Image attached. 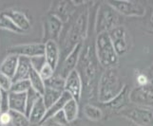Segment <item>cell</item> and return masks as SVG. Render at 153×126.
<instances>
[{"mask_svg":"<svg viewBox=\"0 0 153 126\" xmlns=\"http://www.w3.org/2000/svg\"><path fill=\"white\" fill-rule=\"evenodd\" d=\"M42 96L38 92H36L33 90V88H30V90L27 92V99H26V116L29 117L30 112L33 106L34 105V103L37 102V99H40Z\"/></svg>","mask_w":153,"mask_h":126,"instance_id":"obj_30","label":"cell"},{"mask_svg":"<svg viewBox=\"0 0 153 126\" xmlns=\"http://www.w3.org/2000/svg\"><path fill=\"white\" fill-rule=\"evenodd\" d=\"M119 114L137 126H153V110L133 106L123 109Z\"/></svg>","mask_w":153,"mask_h":126,"instance_id":"obj_6","label":"cell"},{"mask_svg":"<svg viewBox=\"0 0 153 126\" xmlns=\"http://www.w3.org/2000/svg\"><path fill=\"white\" fill-rule=\"evenodd\" d=\"M12 85H13L12 79L6 75L2 74V73H0V89H1L2 91L10 92Z\"/></svg>","mask_w":153,"mask_h":126,"instance_id":"obj_32","label":"cell"},{"mask_svg":"<svg viewBox=\"0 0 153 126\" xmlns=\"http://www.w3.org/2000/svg\"><path fill=\"white\" fill-rule=\"evenodd\" d=\"M4 13L12 20V22L22 32L28 31L30 29V20L27 15H26L23 12H21V10H18L10 9L9 10L4 12Z\"/></svg>","mask_w":153,"mask_h":126,"instance_id":"obj_17","label":"cell"},{"mask_svg":"<svg viewBox=\"0 0 153 126\" xmlns=\"http://www.w3.org/2000/svg\"><path fill=\"white\" fill-rule=\"evenodd\" d=\"M73 12H74V5L71 1H55L52 3L49 13L53 14L63 23H65L72 17Z\"/></svg>","mask_w":153,"mask_h":126,"instance_id":"obj_14","label":"cell"},{"mask_svg":"<svg viewBox=\"0 0 153 126\" xmlns=\"http://www.w3.org/2000/svg\"><path fill=\"white\" fill-rule=\"evenodd\" d=\"M26 99L27 93L9 92V109L26 115Z\"/></svg>","mask_w":153,"mask_h":126,"instance_id":"obj_18","label":"cell"},{"mask_svg":"<svg viewBox=\"0 0 153 126\" xmlns=\"http://www.w3.org/2000/svg\"><path fill=\"white\" fill-rule=\"evenodd\" d=\"M63 23L61 20L58 19L53 14L48 13L45 16L43 21V40L44 43L47 41H55L60 38L62 29H63Z\"/></svg>","mask_w":153,"mask_h":126,"instance_id":"obj_9","label":"cell"},{"mask_svg":"<svg viewBox=\"0 0 153 126\" xmlns=\"http://www.w3.org/2000/svg\"><path fill=\"white\" fill-rule=\"evenodd\" d=\"M44 43H33V44H22L13 46L7 50L8 54H14L17 56H23L27 58H34V57L44 55Z\"/></svg>","mask_w":153,"mask_h":126,"instance_id":"obj_12","label":"cell"},{"mask_svg":"<svg viewBox=\"0 0 153 126\" xmlns=\"http://www.w3.org/2000/svg\"><path fill=\"white\" fill-rule=\"evenodd\" d=\"M30 89V83L29 80H22L13 83L10 92L14 93H27Z\"/></svg>","mask_w":153,"mask_h":126,"instance_id":"obj_31","label":"cell"},{"mask_svg":"<svg viewBox=\"0 0 153 126\" xmlns=\"http://www.w3.org/2000/svg\"><path fill=\"white\" fill-rule=\"evenodd\" d=\"M30 68H31L30 59L27 58V57L19 56L16 70H15V73L12 79L13 83L22 81V80H28Z\"/></svg>","mask_w":153,"mask_h":126,"instance_id":"obj_20","label":"cell"},{"mask_svg":"<svg viewBox=\"0 0 153 126\" xmlns=\"http://www.w3.org/2000/svg\"><path fill=\"white\" fill-rule=\"evenodd\" d=\"M83 81L77 69L71 71L65 79L64 91L70 94L71 99L79 103L83 94Z\"/></svg>","mask_w":153,"mask_h":126,"instance_id":"obj_11","label":"cell"},{"mask_svg":"<svg viewBox=\"0 0 153 126\" xmlns=\"http://www.w3.org/2000/svg\"><path fill=\"white\" fill-rule=\"evenodd\" d=\"M136 82H137V86H145L149 85V83H152L150 82L149 77L147 76L146 73L144 72H138V74L136 76Z\"/></svg>","mask_w":153,"mask_h":126,"instance_id":"obj_35","label":"cell"},{"mask_svg":"<svg viewBox=\"0 0 153 126\" xmlns=\"http://www.w3.org/2000/svg\"><path fill=\"white\" fill-rule=\"evenodd\" d=\"M129 102L135 106L153 110V83L136 86L129 91Z\"/></svg>","mask_w":153,"mask_h":126,"instance_id":"obj_7","label":"cell"},{"mask_svg":"<svg viewBox=\"0 0 153 126\" xmlns=\"http://www.w3.org/2000/svg\"><path fill=\"white\" fill-rule=\"evenodd\" d=\"M126 85L116 67L107 68L99 78L97 98L100 103H107L118 96Z\"/></svg>","mask_w":153,"mask_h":126,"instance_id":"obj_1","label":"cell"},{"mask_svg":"<svg viewBox=\"0 0 153 126\" xmlns=\"http://www.w3.org/2000/svg\"><path fill=\"white\" fill-rule=\"evenodd\" d=\"M38 126H71V125L70 124L68 125H62V124L54 122L53 120H51V119H48V120H46V122H44L43 123L39 124Z\"/></svg>","mask_w":153,"mask_h":126,"instance_id":"obj_38","label":"cell"},{"mask_svg":"<svg viewBox=\"0 0 153 126\" xmlns=\"http://www.w3.org/2000/svg\"><path fill=\"white\" fill-rule=\"evenodd\" d=\"M152 69H153V66H152ZM147 76L149 77V79H150V82L152 83V80H153V70H151V71L149 72V74H147Z\"/></svg>","mask_w":153,"mask_h":126,"instance_id":"obj_39","label":"cell"},{"mask_svg":"<svg viewBox=\"0 0 153 126\" xmlns=\"http://www.w3.org/2000/svg\"><path fill=\"white\" fill-rule=\"evenodd\" d=\"M108 33L118 57L125 55L128 51V33H126V28L124 26L120 25L109 30Z\"/></svg>","mask_w":153,"mask_h":126,"instance_id":"obj_10","label":"cell"},{"mask_svg":"<svg viewBox=\"0 0 153 126\" xmlns=\"http://www.w3.org/2000/svg\"><path fill=\"white\" fill-rule=\"evenodd\" d=\"M120 15L124 16H144L146 13V9L143 4L137 1H126V0H112L108 1Z\"/></svg>","mask_w":153,"mask_h":126,"instance_id":"obj_8","label":"cell"},{"mask_svg":"<svg viewBox=\"0 0 153 126\" xmlns=\"http://www.w3.org/2000/svg\"><path fill=\"white\" fill-rule=\"evenodd\" d=\"M10 122L8 126H30L28 117L24 114L10 111Z\"/></svg>","mask_w":153,"mask_h":126,"instance_id":"obj_28","label":"cell"},{"mask_svg":"<svg viewBox=\"0 0 153 126\" xmlns=\"http://www.w3.org/2000/svg\"><path fill=\"white\" fill-rule=\"evenodd\" d=\"M50 119L53 120L54 122L62 124V125H68V124H70L67 122V119L65 118V115H64V113H63V111L58 112L57 114H55L54 116L52 117L51 119Z\"/></svg>","mask_w":153,"mask_h":126,"instance_id":"obj_37","label":"cell"},{"mask_svg":"<svg viewBox=\"0 0 153 126\" xmlns=\"http://www.w3.org/2000/svg\"><path fill=\"white\" fill-rule=\"evenodd\" d=\"M30 64H31V66H33L36 71H39L41 69V67L46 64V60H45L44 55L31 58Z\"/></svg>","mask_w":153,"mask_h":126,"instance_id":"obj_36","label":"cell"},{"mask_svg":"<svg viewBox=\"0 0 153 126\" xmlns=\"http://www.w3.org/2000/svg\"><path fill=\"white\" fill-rule=\"evenodd\" d=\"M84 114L89 120H92V122H99L103 118L102 109L92 103H87L84 106Z\"/></svg>","mask_w":153,"mask_h":126,"instance_id":"obj_25","label":"cell"},{"mask_svg":"<svg viewBox=\"0 0 153 126\" xmlns=\"http://www.w3.org/2000/svg\"><path fill=\"white\" fill-rule=\"evenodd\" d=\"M0 29H6V30L12 31V32H15V33H23L4 13H0Z\"/></svg>","mask_w":153,"mask_h":126,"instance_id":"obj_29","label":"cell"},{"mask_svg":"<svg viewBox=\"0 0 153 126\" xmlns=\"http://www.w3.org/2000/svg\"><path fill=\"white\" fill-rule=\"evenodd\" d=\"M29 82L30 83V88H33V90L38 92L42 96L45 91V83L44 80L41 78L38 71H36L34 68L31 66L29 74Z\"/></svg>","mask_w":153,"mask_h":126,"instance_id":"obj_23","label":"cell"},{"mask_svg":"<svg viewBox=\"0 0 153 126\" xmlns=\"http://www.w3.org/2000/svg\"><path fill=\"white\" fill-rule=\"evenodd\" d=\"M129 103V90L128 85H126L118 96H116L114 99H112L111 101L107 103H103V105L105 108H108V110H111V111L120 112L123 109L128 107Z\"/></svg>","mask_w":153,"mask_h":126,"instance_id":"obj_16","label":"cell"},{"mask_svg":"<svg viewBox=\"0 0 153 126\" xmlns=\"http://www.w3.org/2000/svg\"><path fill=\"white\" fill-rule=\"evenodd\" d=\"M47 112V108L44 104L42 97L37 99V102L34 103V105L31 108L30 115H29V122L30 126H38L42 119H43L45 114Z\"/></svg>","mask_w":153,"mask_h":126,"instance_id":"obj_19","label":"cell"},{"mask_svg":"<svg viewBox=\"0 0 153 126\" xmlns=\"http://www.w3.org/2000/svg\"><path fill=\"white\" fill-rule=\"evenodd\" d=\"M88 10L87 7L84 8L81 12H79L76 17L73 18L71 27L67 29L64 39V49L67 51V54L74 46L83 43V40L86 39L88 34Z\"/></svg>","mask_w":153,"mask_h":126,"instance_id":"obj_2","label":"cell"},{"mask_svg":"<svg viewBox=\"0 0 153 126\" xmlns=\"http://www.w3.org/2000/svg\"><path fill=\"white\" fill-rule=\"evenodd\" d=\"M94 50H95L98 63L105 69L116 67V66L118 65L119 57L116 54L108 32L100 33L97 35Z\"/></svg>","mask_w":153,"mask_h":126,"instance_id":"obj_4","label":"cell"},{"mask_svg":"<svg viewBox=\"0 0 153 126\" xmlns=\"http://www.w3.org/2000/svg\"><path fill=\"white\" fill-rule=\"evenodd\" d=\"M44 57L46 63L50 65L52 69L56 70L60 58V49L57 42L55 41H47L44 43Z\"/></svg>","mask_w":153,"mask_h":126,"instance_id":"obj_15","label":"cell"},{"mask_svg":"<svg viewBox=\"0 0 153 126\" xmlns=\"http://www.w3.org/2000/svg\"><path fill=\"white\" fill-rule=\"evenodd\" d=\"M82 49H83V43H79L68 52L66 55L64 61H63L60 71L57 74H59L61 77L66 79V77L71 71L75 70L79 62V58H80V55L82 53Z\"/></svg>","mask_w":153,"mask_h":126,"instance_id":"obj_13","label":"cell"},{"mask_svg":"<svg viewBox=\"0 0 153 126\" xmlns=\"http://www.w3.org/2000/svg\"><path fill=\"white\" fill-rule=\"evenodd\" d=\"M92 46H87V49L84 51V53L80 55L79 58V62L81 63L80 67L83 69V86L85 85L87 89H88L89 94L93 93V89L97 87L96 82L98 83L99 78L98 76V61L95 55V50L91 49Z\"/></svg>","mask_w":153,"mask_h":126,"instance_id":"obj_3","label":"cell"},{"mask_svg":"<svg viewBox=\"0 0 153 126\" xmlns=\"http://www.w3.org/2000/svg\"><path fill=\"white\" fill-rule=\"evenodd\" d=\"M150 26H152L153 27V12L151 13V15H150Z\"/></svg>","mask_w":153,"mask_h":126,"instance_id":"obj_40","label":"cell"},{"mask_svg":"<svg viewBox=\"0 0 153 126\" xmlns=\"http://www.w3.org/2000/svg\"><path fill=\"white\" fill-rule=\"evenodd\" d=\"M18 58L19 56L17 55L8 54V56L3 60L1 65H0V73L13 79L18 65Z\"/></svg>","mask_w":153,"mask_h":126,"instance_id":"obj_22","label":"cell"},{"mask_svg":"<svg viewBox=\"0 0 153 126\" xmlns=\"http://www.w3.org/2000/svg\"><path fill=\"white\" fill-rule=\"evenodd\" d=\"M71 99V97L70 96V94L67 93V92H63L61 97L59 98V99L58 101H56L49 108L47 109V112L45 114V116L43 118V119H42L41 123H43L44 122H46V120H48L50 119H51L52 117L54 116L55 114H57L58 112H60L63 110V108H64L65 104L70 101V99ZM40 123V124H41Z\"/></svg>","mask_w":153,"mask_h":126,"instance_id":"obj_21","label":"cell"},{"mask_svg":"<svg viewBox=\"0 0 153 126\" xmlns=\"http://www.w3.org/2000/svg\"><path fill=\"white\" fill-rule=\"evenodd\" d=\"M117 26H120V14L108 2L100 4L94 28L95 33L98 35L100 33L108 32Z\"/></svg>","mask_w":153,"mask_h":126,"instance_id":"obj_5","label":"cell"},{"mask_svg":"<svg viewBox=\"0 0 153 126\" xmlns=\"http://www.w3.org/2000/svg\"><path fill=\"white\" fill-rule=\"evenodd\" d=\"M61 91H57L54 89H51L49 87H45V91L42 95V99H43L44 104L47 109H49L52 104H53L56 101L59 99V98L62 95Z\"/></svg>","mask_w":153,"mask_h":126,"instance_id":"obj_26","label":"cell"},{"mask_svg":"<svg viewBox=\"0 0 153 126\" xmlns=\"http://www.w3.org/2000/svg\"><path fill=\"white\" fill-rule=\"evenodd\" d=\"M0 99H1V89H0Z\"/></svg>","mask_w":153,"mask_h":126,"instance_id":"obj_41","label":"cell"},{"mask_svg":"<svg viewBox=\"0 0 153 126\" xmlns=\"http://www.w3.org/2000/svg\"><path fill=\"white\" fill-rule=\"evenodd\" d=\"M9 92L1 90V99H0V112L9 111Z\"/></svg>","mask_w":153,"mask_h":126,"instance_id":"obj_34","label":"cell"},{"mask_svg":"<svg viewBox=\"0 0 153 126\" xmlns=\"http://www.w3.org/2000/svg\"><path fill=\"white\" fill-rule=\"evenodd\" d=\"M38 72H39L41 78L43 79L44 81H46V80H48V79H50L51 77H52L54 75L55 70L52 69V67L46 63V64L41 67V69Z\"/></svg>","mask_w":153,"mask_h":126,"instance_id":"obj_33","label":"cell"},{"mask_svg":"<svg viewBox=\"0 0 153 126\" xmlns=\"http://www.w3.org/2000/svg\"><path fill=\"white\" fill-rule=\"evenodd\" d=\"M44 83H45V87H49L57 91L64 92L65 79L61 77L59 74H57V73H54L53 76L48 79V80L44 81Z\"/></svg>","mask_w":153,"mask_h":126,"instance_id":"obj_27","label":"cell"},{"mask_svg":"<svg viewBox=\"0 0 153 126\" xmlns=\"http://www.w3.org/2000/svg\"><path fill=\"white\" fill-rule=\"evenodd\" d=\"M63 113L65 115V118L68 123H72L78 118L79 114V103L75 99H71L63 108Z\"/></svg>","mask_w":153,"mask_h":126,"instance_id":"obj_24","label":"cell"}]
</instances>
